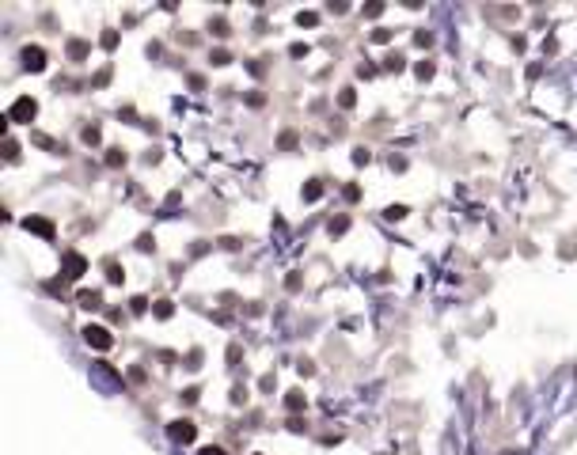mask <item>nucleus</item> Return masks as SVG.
<instances>
[{
	"mask_svg": "<svg viewBox=\"0 0 577 455\" xmlns=\"http://www.w3.org/2000/svg\"><path fill=\"white\" fill-rule=\"evenodd\" d=\"M84 342H88L91 345V349H99V353H107L110 349V345H114V338H110V330H107V326H84Z\"/></svg>",
	"mask_w": 577,
	"mask_h": 455,
	"instance_id": "nucleus-1",
	"label": "nucleus"
},
{
	"mask_svg": "<svg viewBox=\"0 0 577 455\" xmlns=\"http://www.w3.org/2000/svg\"><path fill=\"white\" fill-rule=\"evenodd\" d=\"M167 437L175 440V444H190V440L198 437V425L190 421V418H179V421H171V425H167Z\"/></svg>",
	"mask_w": 577,
	"mask_h": 455,
	"instance_id": "nucleus-2",
	"label": "nucleus"
},
{
	"mask_svg": "<svg viewBox=\"0 0 577 455\" xmlns=\"http://www.w3.org/2000/svg\"><path fill=\"white\" fill-rule=\"evenodd\" d=\"M34 114H38V103L23 95V99H15V103H12V110H8V122H19V125H23V122H34Z\"/></svg>",
	"mask_w": 577,
	"mask_h": 455,
	"instance_id": "nucleus-3",
	"label": "nucleus"
},
{
	"mask_svg": "<svg viewBox=\"0 0 577 455\" xmlns=\"http://www.w3.org/2000/svg\"><path fill=\"white\" fill-rule=\"evenodd\" d=\"M23 69L27 72H42L46 69V50L42 46H27L23 50Z\"/></svg>",
	"mask_w": 577,
	"mask_h": 455,
	"instance_id": "nucleus-4",
	"label": "nucleus"
},
{
	"mask_svg": "<svg viewBox=\"0 0 577 455\" xmlns=\"http://www.w3.org/2000/svg\"><path fill=\"white\" fill-rule=\"evenodd\" d=\"M23 228H27V231H38L42 239H53V220H46V216H27Z\"/></svg>",
	"mask_w": 577,
	"mask_h": 455,
	"instance_id": "nucleus-5",
	"label": "nucleus"
},
{
	"mask_svg": "<svg viewBox=\"0 0 577 455\" xmlns=\"http://www.w3.org/2000/svg\"><path fill=\"white\" fill-rule=\"evenodd\" d=\"M84 269H88V262H84V254H76V250H69V254H65V277H80Z\"/></svg>",
	"mask_w": 577,
	"mask_h": 455,
	"instance_id": "nucleus-6",
	"label": "nucleus"
},
{
	"mask_svg": "<svg viewBox=\"0 0 577 455\" xmlns=\"http://www.w3.org/2000/svg\"><path fill=\"white\" fill-rule=\"evenodd\" d=\"M76 300H80V307H88V311H99V307H103V296L91 292V288H80V292H76Z\"/></svg>",
	"mask_w": 577,
	"mask_h": 455,
	"instance_id": "nucleus-7",
	"label": "nucleus"
},
{
	"mask_svg": "<svg viewBox=\"0 0 577 455\" xmlns=\"http://www.w3.org/2000/svg\"><path fill=\"white\" fill-rule=\"evenodd\" d=\"M285 406H288V410H293V413H300V410H304V406H307V399H304V394H300V391H288V399H285Z\"/></svg>",
	"mask_w": 577,
	"mask_h": 455,
	"instance_id": "nucleus-8",
	"label": "nucleus"
},
{
	"mask_svg": "<svg viewBox=\"0 0 577 455\" xmlns=\"http://www.w3.org/2000/svg\"><path fill=\"white\" fill-rule=\"evenodd\" d=\"M323 197V186H319V182H307V186H304V201H319Z\"/></svg>",
	"mask_w": 577,
	"mask_h": 455,
	"instance_id": "nucleus-9",
	"label": "nucleus"
},
{
	"mask_svg": "<svg viewBox=\"0 0 577 455\" xmlns=\"http://www.w3.org/2000/svg\"><path fill=\"white\" fill-rule=\"evenodd\" d=\"M326 228H331V235H342V231L350 228V216H334V220H331Z\"/></svg>",
	"mask_w": 577,
	"mask_h": 455,
	"instance_id": "nucleus-10",
	"label": "nucleus"
},
{
	"mask_svg": "<svg viewBox=\"0 0 577 455\" xmlns=\"http://www.w3.org/2000/svg\"><path fill=\"white\" fill-rule=\"evenodd\" d=\"M69 53L76 57V61H80V57H88V42H80V38H76V42H69Z\"/></svg>",
	"mask_w": 577,
	"mask_h": 455,
	"instance_id": "nucleus-11",
	"label": "nucleus"
},
{
	"mask_svg": "<svg viewBox=\"0 0 577 455\" xmlns=\"http://www.w3.org/2000/svg\"><path fill=\"white\" fill-rule=\"evenodd\" d=\"M209 34L224 38V34H228V19H213V23H209Z\"/></svg>",
	"mask_w": 577,
	"mask_h": 455,
	"instance_id": "nucleus-12",
	"label": "nucleus"
},
{
	"mask_svg": "<svg viewBox=\"0 0 577 455\" xmlns=\"http://www.w3.org/2000/svg\"><path fill=\"white\" fill-rule=\"evenodd\" d=\"M383 216H388V220H402V216H407V205H388Z\"/></svg>",
	"mask_w": 577,
	"mask_h": 455,
	"instance_id": "nucleus-13",
	"label": "nucleus"
},
{
	"mask_svg": "<svg viewBox=\"0 0 577 455\" xmlns=\"http://www.w3.org/2000/svg\"><path fill=\"white\" fill-rule=\"evenodd\" d=\"M171 311H175L171 300H156V315H160V319H171Z\"/></svg>",
	"mask_w": 577,
	"mask_h": 455,
	"instance_id": "nucleus-14",
	"label": "nucleus"
},
{
	"mask_svg": "<svg viewBox=\"0 0 577 455\" xmlns=\"http://www.w3.org/2000/svg\"><path fill=\"white\" fill-rule=\"evenodd\" d=\"M296 23H300V27H315V23H319V15H315V12H300V15H296Z\"/></svg>",
	"mask_w": 577,
	"mask_h": 455,
	"instance_id": "nucleus-15",
	"label": "nucleus"
},
{
	"mask_svg": "<svg viewBox=\"0 0 577 455\" xmlns=\"http://www.w3.org/2000/svg\"><path fill=\"white\" fill-rule=\"evenodd\" d=\"M107 277L114 281V285H122V277H126V273H122V266H118V262H110V266H107Z\"/></svg>",
	"mask_w": 577,
	"mask_h": 455,
	"instance_id": "nucleus-16",
	"label": "nucleus"
},
{
	"mask_svg": "<svg viewBox=\"0 0 577 455\" xmlns=\"http://www.w3.org/2000/svg\"><path fill=\"white\" fill-rule=\"evenodd\" d=\"M209 61H213V65H228V61H232V53H228V50H213Z\"/></svg>",
	"mask_w": 577,
	"mask_h": 455,
	"instance_id": "nucleus-17",
	"label": "nucleus"
},
{
	"mask_svg": "<svg viewBox=\"0 0 577 455\" xmlns=\"http://www.w3.org/2000/svg\"><path fill=\"white\" fill-rule=\"evenodd\" d=\"M107 163H110V167H122V163H126V156H122V148H110Z\"/></svg>",
	"mask_w": 577,
	"mask_h": 455,
	"instance_id": "nucleus-18",
	"label": "nucleus"
},
{
	"mask_svg": "<svg viewBox=\"0 0 577 455\" xmlns=\"http://www.w3.org/2000/svg\"><path fill=\"white\" fill-rule=\"evenodd\" d=\"M338 103H342V106H345V110H350V106H353V103H357V95H353V91H350V88H345V91H342V95H338Z\"/></svg>",
	"mask_w": 577,
	"mask_h": 455,
	"instance_id": "nucleus-19",
	"label": "nucleus"
},
{
	"mask_svg": "<svg viewBox=\"0 0 577 455\" xmlns=\"http://www.w3.org/2000/svg\"><path fill=\"white\" fill-rule=\"evenodd\" d=\"M232 402H236V406L247 402V387H232Z\"/></svg>",
	"mask_w": 577,
	"mask_h": 455,
	"instance_id": "nucleus-20",
	"label": "nucleus"
},
{
	"mask_svg": "<svg viewBox=\"0 0 577 455\" xmlns=\"http://www.w3.org/2000/svg\"><path fill=\"white\" fill-rule=\"evenodd\" d=\"M418 76H421V80H429V76H433V65L429 61H418V69H414Z\"/></svg>",
	"mask_w": 577,
	"mask_h": 455,
	"instance_id": "nucleus-21",
	"label": "nucleus"
},
{
	"mask_svg": "<svg viewBox=\"0 0 577 455\" xmlns=\"http://www.w3.org/2000/svg\"><path fill=\"white\" fill-rule=\"evenodd\" d=\"M186 368H201V349H190V357H186Z\"/></svg>",
	"mask_w": 577,
	"mask_h": 455,
	"instance_id": "nucleus-22",
	"label": "nucleus"
},
{
	"mask_svg": "<svg viewBox=\"0 0 577 455\" xmlns=\"http://www.w3.org/2000/svg\"><path fill=\"white\" fill-rule=\"evenodd\" d=\"M388 69H391V72H402V57H399V53L388 57Z\"/></svg>",
	"mask_w": 577,
	"mask_h": 455,
	"instance_id": "nucleus-23",
	"label": "nucleus"
},
{
	"mask_svg": "<svg viewBox=\"0 0 577 455\" xmlns=\"http://www.w3.org/2000/svg\"><path fill=\"white\" fill-rule=\"evenodd\" d=\"M84 141H88V144H99V129H95V125H88V129H84Z\"/></svg>",
	"mask_w": 577,
	"mask_h": 455,
	"instance_id": "nucleus-24",
	"label": "nucleus"
},
{
	"mask_svg": "<svg viewBox=\"0 0 577 455\" xmlns=\"http://www.w3.org/2000/svg\"><path fill=\"white\" fill-rule=\"evenodd\" d=\"M277 144H281V148H296V133H281V141H277Z\"/></svg>",
	"mask_w": 577,
	"mask_h": 455,
	"instance_id": "nucleus-25",
	"label": "nucleus"
},
{
	"mask_svg": "<svg viewBox=\"0 0 577 455\" xmlns=\"http://www.w3.org/2000/svg\"><path fill=\"white\" fill-rule=\"evenodd\" d=\"M353 163H357V167H364V163H369V152H364V148H353Z\"/></svg>",
	"mask_w": 577,
	"mask_h": 455,
	"instance_id": "nucleus-26",
	"label": "nucleus"
},
{
	"mask_svg": "<svg viewBox=\"0 0 577 455\" xmlns=\"http://www.w3.org/2000/svg\"><path fill=\"white\" fill-rule=\"evenodd\" d=\"M372 42H380V46L391 42V31H383V27H380V31H372Z\"/></svg>",
	"mask_w": 577,
	"mask_h": 455,
	"instance_id": "nucleus-27",
	"label": "nucleus"
},
{
	"mask_svg": "<svg viewBox=\"0 0 577 455\" xmlns=\"http://www.w3.org/2000/svg\"><path fill=\"white\" fill-rule=\"evenodd\" d=\"M383 12V4H364V15H369V19H376Z\"/></svg>",
	"mask_w": 577,
	"mask_h": 455,
	"instance_id": "nucleus-28",
	"label": "nucleus"
},
{
	"mask_svg": "<svg viewBox=\"0 0 577 455\" xmlns=\"http://www.w3.org/2000/svg\"><path fill=\"white\" fill-rule=\"evenodd\" d=\"M103 46H107V50H114V46H118V34L107 31V34H103Z\"/></svg>",
	"mask_w": 577,
	"mask_h": 455,
	"instance_id": "nucleus-29",
	"label": "nucleus"
},
{
	"mask_svg": "<svg viewBox=\"0 0 577 455\" xmlns=\"http://www.w3.org/2000/svg\"><path fill=\"white\" fill-rule=\"evenodd\" d=\"M129 304H133V311H137V315H141V311H144V304H148V300H144V296H133V300H129Z\"/></svg>",
	"mask_w": 577,
	"mask_h": 455,
	"instance_id": "nucleus-30",
	"label": "nucleus"
},
{
	"mask_svg": "<svg viewBox=\"0 0 577 455\" xmlns=\"http://www.w3.org/2000/svg\"><path fill=\"white\" fill-rule=\"evenodd\" d=\"M414 42H418V46H429V42H433V34H426V31H418V34H414Z\"/></svg>",
	"mask_w": 577,
	"mask_h": 455,
	"instance_id": "nucleus-31",
	"label": "nucleus"
},
{
	"mask_svg": "<svg viewBox=\"0 0 577 455\" xmlns=\"http://www.w3.org/2000/svg\"><path fill=\"white\" fill-rule=\"evenodd\" d=\"M288 53H293V57H304V53H307V46H304V42H293V50H288Z\"/></svg>",
	"mask_w": 577,
	"mask_h": 455,
	"instance_id": "nucleus-32",
	"label": "nucleus"
},
{
	"mask_svg": "<svg viewBox=\"0 0 577 455\" xmlns=\"http://www.w3.org/2000/svg\"><path fill=\"white\" fill-rule=\"evenodd\" d=\"M137 247H141V250H152L156 243H152V235H141V239H137Z\"/></svg>",
	"mask_w": 577,
	"mask_h": 455,
	"instance_id": "nucleus-33",
	"label": "nucleus"
},
{
	"mask_svg": "<svg viewBox=\"0 0 577 455\" xmlns=\"http://www.w3.org/2000/svg\"><path fill=\"white\" fill-rule=\"evenodd\" d=\"M201 455H228L224 448H201Z\"/></svg>",
	"mask_w": 577,
	"mask_h": 455,
	"instance_id": "nucleus-34",
	"label": "nucleus"
}]
</instances>
